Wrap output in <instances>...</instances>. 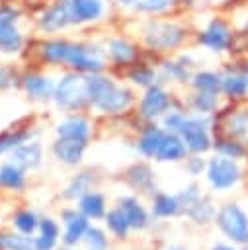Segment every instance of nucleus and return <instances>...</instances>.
<instances>
[{"instance_id": "1", "label": "nucleus", "mask_w": 248, "mask_h": 250, "mask_svg": "<svg viewBox=\"0 0 248 250\" xmlns=\"http://www.w3.org/2000/svg\"><path fill=\"white\" fill-rule=\"evenodd\" d=\"M88 100L96 111L103 115H119L133 105L135 94L127 86L117 84L113 78L94 72L88 74Z\"/></svg>"}, {"instance_id": "2", "label": "nucleus", "mask_w": 248, "mask_h": 250, "mask_svg": "<svg viewBox=\"0 0 248 250\" xmlns=\"http://www.w3.org/2000/svg\"><path fill=\"white\" fill-rule=\"evenodd\" d=\"M187 37L186 25L174 20L164 18H150L143 23L141 39L145 47L152 53H170L178 49Z\"/></svg>"}, {"instance_id": "3", "label": "nucleus", "mask_w": 248, "mask_h": 250, "mask_svg": "<svg viewBox=\"0 0 248 250\" xmlns=\"http://www.w3.org/2000/svg\"><path fill=\"white\" fill-rule=\"evenodd\" d=\"M53 100L59 109L64 111H80L86 105H90L88 100V74L70 70L61 76V80L55 86Z\"/></svg>"}, {"instance_id": "4", "label": "nucleus", "mask_w": 248, "mask_h": 250, "mask_svg": "<svg viewBox=\"0 0 248 250\" xmlns=\"http://www.w3.org/2000/svg\"><path fill=\"white\" fill-rule=\"evenodd\" d=\"M105 62H107V55L103 47L96 43H84V41L70 43V51L66 59V66H70V70L94 74V72H102L107 66Z\"/></svg>"}, {"instance_id": "5", "label": "nucleus", "mask_w": 248, "mask_h": 250, "mask_svg": "<svg viewBox=\"0 0 248 250\" xmlns=\"http://www.w3.org/2000/svg\"><path fill=\"white\" fill-rule=\"evenodd\" d=\"M20 10L14 4H0V53L16 55L23 49L25 37L18 25Z\"/></svg>"}, {"instance_id": "6", "label": "nucleus", "mask_w": 248, "mask_h": 250, "mask_svg": "<svg viewBox=\"0 0 248 250\" xmlns=\"http://www.w3.org/2000/svg\"><path fill=\"white\" fill-rule=\"evenodd\" d=\"M217 225L232 242L248 244V217L238 205H223L217 213Z\"/></svg>"}, {"instance_id": "7", "label": "nucleus", "mask_w": 248, "mask_h": 250, "mask_svg": "<svg viewBox=\"0 0 248 250\" xmlns=\"http://www.w3.org/2000/svg\"><path fill=\"white\" fill-rule=\"evenodd\" d=\"M70 25L98 23L105 18L107 4L105 0H61Z\"/></svg>"}, {"instance_id": "8", "label": "nucleus", "mask_w": 248, "mask_h": 250, "mask_svg": "<svg viewBox=\"0 0 248 250\" xmlns=\"http://www.w3.org/2000/svg\"><path fill=\"white\" fill-rule=\"evenodd\" d=\"M209 121L197 113V115H186L184 125L180 129V137L184 139L187 150L199 154L211 148V137H209Z\"/></svg>"}, {"instance_id": "9", "label": "nucleus", "mask_w": 248, "mask_h": 250, "mask_svg": "<svg viewBox=\"0 0 248 250\" xmlns=\"http://www.w3.org/2000/svg\"><path fill=\"white\" fill-rule=\"evenodd\" d=\"M172 96L166 92L164 86H160L158 82L145 88V94L139 102V115L146 121H154L158 117H162L166 111L172 109Z\"/></svg>"}, {"instance_id": "10", "label": "nucleus", "mask_w": 248, "mask_h": 250, "mask_svg": "<svg viewBox=\"0 0 248 250\" xmlns=\"http://www.w3.org/2000/svg\"><path fill=\"white\" fill-rule=\"evenodd\" d=\"M207 180L215 189H228L238 184L240 168L236 166L234 158L215 156L207 164Z\"/></svg>"}, {"instance_id": "11", "label": "nucleus", "mask_w": 248, "mask_h": 250, "mask_svg": "<svg viewBox=\"0 0 248 250\" xmlns=\"http://www.w3.org/2000/svg\"><path fill=\"white\" fill-rule=\"evenodd\" d=\"M197 43L209 51H225L232 43V31L227 21L213 18L207 23V27L197 35Z\"/></svg>"}, {"instance_id": "12", "label": "nucleus", "mask_w": 248, "mask_h": 250, "mask_svg": "<svg viewBox=\"0 0 248 250\" xmlns=\"http://www.w3.org/2000/svg\"><path fill=\"white\" fill-rule=\"evenodd\" d=\"M35 23H37L39 31H43V33H59V31L70 27L66 10H64V6H62L61 0H55L49 6H45L37 14Z\"/></svg>"}, {"instance_id": "13", "label": "nucleus", "mask_w": 248, "mask_h": 250, "mask_svg": "<svg viewBox=\"0 0 248 250\" xmlns=\"http://www.w3.org/2000/svg\"><path fill=\"white\" fill-rule=\"evenodd\" d=\"M20 84L23 88V92L31 98V100H37V102H47L53 98L55 94V82L51 76L47 74H41V72H25L21 78H20Z\"/></svg>"}, {"instance_id": "14", "label": "nucleus", "mask_w": 248, "mask_h": 250, "mask_svg": "<svg viewBox=\"0 0 248 250\" xmlns=\"http://www.w3.org/2000/svg\"><path fill=\"white\" fill-rule=\"evenodd\" d=\"M103 49H105V55L109 57V61H113L115 64H121V66H131L139 59L137 45L133 41H129L127 37H123V35L109 37L105 41Z\"/></svg>"}, {"instance_id": "15", "label": "nucleus", "mask_w": 248, "mask_h": 250, "mask_svg": "<svg viewBox=\"0 0 248 250\" xmlns=\"http://www.w3.org/2000/svg\"><path fill=\"white\" fill-rule=\"evenodd\" d=\"M70 43L68 39L62 37H51V39H43L37 45V53L39 59L51 66H66V59H68V51H70Z\"/></svg>"}, {"instance_id": "16", "label": "nucleus", "mask_w": 248, "mask_h": 250, "mask_svg": "<svg viewBox=\"0 0 248 250\" xmlns=\"http://www.w3.org/2000/svg\"><path fill=\"white\" fill-rule=\"evenodd\" d=\"M55 133L57 137H62V139H74V141H82V143H88L90 135H92V123L88 121V117L84 115H66L64 119H61L55 127Z\"/></svg>"}, {"instance_id": "17", "label": "nucleus", "mask_w": 248, "mask_h": 250, "mask_svg": "<svg viewBox=\"0 0 248 250\" xmlns=\"http://www.w3.org/2000/svg\"><path fill=\"white\" fill-rule=\"evenodd\" d=\"M43 158V148L39 141H23L10 150V162L20 166L21 170L37 168Z\"/></svg>"}, {"instance_id": "18", "label": "nucleus", "mask_w": 248, "mask_h": 250, "mask_svg": "<svg viewBox=\"0 0 248 250\" xmlns=\"http://www.w3.org/2000/svg\"><path fill=\"white\" fill-rule=\"evenodd\" d=\"M84 150H86V143H82V141L57 137V141L53 143V152H55V156H57L62 164H66V166H76V164L82 160Z\"/></svg>"}, {"instance_id": "19", "label": "nucleus", "mask_w": 248, "mask_h": 250, "mask_svg": "<svg viewBox=\"0 0 248 250\" xmlns=\"http://www.w3.org/2000/svg\"><path fill=\"white\" fill-rule=\"evenodd\" d=\"M225 135L232 141L242 143L244 146L248 145V109H236L227 115L225 123Z\"/></svg>"}, {"instance_id": "20", "label": "nucleus", "mask_w": 248, "mask_h": 250, "mask_svg": "<svg viewBox=\"0 0 248 250\" xmlns=\"http://www.w3.org/2000/svg\"><path fill=\"white\" fill-rule=\"evenodd\" d=\"M62 219H64V225H66V232H64V244L66 246H72L76 244L88 230V217L82 215V213H76V211H62Z\"/></svg>"}, {"instance_id": "21", "label": "nucleus", "mask_w": 248, "mask_h": 250, "mask_svg": "<svg viewBox=\"0 0 248 250\" xmlns=\"http://www.w3.org/2000/svg\"><path fill=\"white\" fill-rule=\"evenodd\" d=\"M186 152H187V146H186L184 139L178 133L166 131V135H164V139L160 143V148H158L154 158H158V160H172L174 162V160L186 158Z\"/></svg>"}, {"instance_id": "22", "label": "nucleus", "mask_w": 248, "mask_h": 250, "mask_svg": "<svg viewBox=\"0 0 248 250\" xmlns=\"http://www.w3.org/2000/svg\"><path fill=\"white\" fill-rule=\"evenodd\" d=\"M164 135H166V129L156 127V125H148L146 129H143V133L139 137V143H137V148L145 156H156Z\"/></svg>"}, {"instance_id": "23", "label": "nucleus", "mask_w": 248, "mask_h": 250, "mask_svg": "<svg viewBox=\"0 0 248 250\" xmlns=\"http://www.w3.org/2000/svg\"><path fill=\"white\" fill-rule=\"evenodd\" d=\"M119 209L125 213L131 229H145L148 225V215H146L145 207L135 197H121L119 199Z\"/></svg>"}, {"instance_id": "24", "label": "nucleus", "mask_w": 248, "mask_h": 250, "mask_svg": "<svg viewBox=\"0 0 248 250\" xmlns=\"http://www.w3.org/2000/svg\"><path fill=\"white\" fill-rule=\"evenodd\" d=\"M164 82H178V84H186L189 82L191 74H189V66L178 59V61H162L160 62V76Z\"/></svg>"}, {"instance_id": "25", "label": "nucleus", "mask_w": 248, "mask_h": 250, "mask_svg": "<svg viewBox=\"0 0 248 250\" xmlns=\"http://www.w3.org/2000/svg\"><path fill=\"white\" fill-rule=\"evenodd\" d=\"M221 92L228 98H242L248 94V76L244 72H227L221 76Z\"/></svg>"}, {"instance_id": "26", "label": "nucleus", "mask_w": 248, "mask_h": 250, "mask_svg": "<svg viewBox=\"0 0 248 250\" xmlns=\"http://www.w3.org/2000/svg\"><path fill=\"white\" fill-rule=\"evenodd\" d=\"M78 209L82 215H86L88 219H100L105 215V199L102 193L98 191H86L82 197H80V203H78Z\"/></svg>"}, {"instance_id": "27", "label": "nucleus", "mask_w": 248, "mask_h": 250, "mask_svg": "<svg viewBox=\"0 0 248 250\" xmlns=\"http://www.w3.org/2000/svg\"><path fill=\"white\" fill-rule=\"evenodd\" d=\"M127 78L135 84V86H141V88H148L152 84L158 82V72L154 70V66L146 64V62H133L129 72H127Z\"/></svg>"}, {"instance_id": "28", "label": "nucleus", "mask_w": 248, "mask_h": 250, "mask_svg": "<svg viewBox=\"0 0 248 250\" xmlns=\"http://www.w3.org/2000/svg\"><path fill=\"white\" fill-rule=\"evenodd\" d=\"M189 84L195 92H211V94H219L221 92V74L213 72V70H199L195 74H191Z\"/></svg>"}, {"instance_id": "29", "label": "nucleus", "mask_w": 248, "mask_h": 250, "mask_svg": "<svg viewBox=\"0 0 248 250\" xmlns=\"http://www.w3.org/2000/svg\"><path fill=\"white\" fill-rule=\"evenodd\" d=\"M59 236V225L53 219L39 221V236L35 238L37 250H53Z\"/></svg>"}, {"instance_id": "30", "label": "nucleus", "mask_w": 248, "mask_h": 250, "mask_svg": "<svg viewBox=\"0 0 248 250\" xmlns=\"http://www.w3.org/2000/svg\"><path fill=\"white\" fill-rule=\"evenodd\" d=\"M180 207H182L180 199L168 193H158L152 201V213L156 217H174L180 213Z\"/></svg>"}, {"instance_id": "31", "label": "nucleus", "mask_w": 248, "mask_h": 250, "mask_svg": "<svg viewBox=\"0 0 248 250\" xmlns=\"http://www.w3.org/2000/svg\"><path fill=\"white\" fill-rule=\"evenodd\" d=\"M186 213H187V217L193 219L195 223L205 225V223H209V221L215 217V207L211 205L209 199L199 197V199H195L191 205L186 207Z\"/></svg>"}, {"instance_id": "32", "label": "nucleus", "mask_w": 248, "mask_h": 250, "mask_svg": "<svg viewBox=\"0 0 248 250\" xmlns=\"http://www.w3.org/2000/svg\"><path fill=\"white\" fill-rule=\"evenodd\" d=\"M178 4L180 0H141L133 10L143 16H160V14L170 12Z\"/></svg>"}, {"instance_id": "33", "label": "nucleus", "mask_w": 248, "mask_h": 250, "mask_svg": "<svg viewBox=\"0 0 248 250\" xmlns=\"http://www.w3.org/2000/svg\"><path fill=\"white\" fill-rule=\"evenodd\" d=\"M127 178L133 188H139L143 191L152 188V170L146 164H135L127 170Z\"/></svg>"}, {"instance_id": "34", "label": "nucleus", "mask_w": 248, "mask_h": 250, "mask_svg": "<svg viewBox=\"0 0 248 250\" xmlns=\"http://www.w3.org/2000/svg\"><path fill=\"white\" fill-rule=\"evenodd\" d=\"M219 94H211V92H195L189 100V105L195 113H201V115H209L217 109V100Z\"/></svg>"}, {"instance_id": "35", "label": "nucleus", "mask_w": 248, "mask_h": 250, "mask_svg": "<svg viewBox=\"0 0 248 250\" xmlns=\"http://www.w3.org/2000/svg\"><path fill=\"white\" fill-rule=\"evenodd\" d=\"M0 184L10 188V189H21L23 184H25V176H23V170L16 164H4L0 168Z\"/></svg>"}, {"instance_id": "36", "label": "nucleus", "mask_w": 248, "mask_h": 250, "mask_svg": "<svg viewBox=\"0 0 248 250\" xmlns=\"http://www.w3.org/2000/svg\"><path fill=\"white\" fill-rule=\"evenodd\" d=\"M0 250H37L35 238L0 232Z\"/></svg>"}, {"instance_id": "37", "label": "nucleus", "mask_w": 248, "mask_h": 250, "mask_svg": "<svg viewBox=\"0 0 248 250\" xmlns=\"http://www.w3.org/2000/svg\"><path fill=\"white\" fill-rule=\"evenodd\" d=\"M94 186V176L90 172H80L72 178V182L68 184L64 195L70 197V199H76V197H82L86 191H90Z\"/></svg>"}, {"instance_id": "38", "label": "nucleus", "mask_w": 248, "mask_h": 250, "mask_svg": "<svg viewBox=\"0 0 248 250\" xmlns=\"http://www.w3.org/2000/svg\"><path fill=\"white\" fill-rule=\"evenodd\" d=\"M105 223H107L109 230H111L115 236H119V238L127 236V230L131 229V225H129L125 213H123L119 207H117V209H111V211L105 215Z\"/></svg>"}, {"instance_id": "39", "label": "nucleus", "mask_w": 248, "mask_h": 250, "mask_svg": "<svg viewBox=\"0 0 248 250\" xmlns=\"http://www.w3.org/2000/svg\"><path fill=\"white\" fill-rule=\"evenodd\" d=\"M31 137V131H6V133H0V156L4 152H10L14 146H18L20 143L23 141H29Z\"/></svg>"}, {"instance_id": "40", "label": "nucleus", "mask_w": 248, "mask_h": 250, "mask_svg": "<svg viewBox=\"0 0 248 250\" xmlns=\"http://www.w3.org/2000/svg\"><path fill=\"white\" fill-rule=\"evenodd\" d=\"M215 148L221 152V156H227V158H242L246 154V146L238 141H232V139H219L215 143Z\"/></svg>"}, {"instance_id": "41", "label": "nucleus", "mask_w": 248, "mask_h": 250, "mask_svg": "<svg viewBox=\"0 0 248 250\" xmlns=\"http://www.w3.org/2000/svg\"><path fill=\"white\" fill-rule=\"evenodd\" d=\"M14 225H16V229H18L21 234H33V230L39 229V221H37L35 213L29 211V209L20 211V213L14 217Z\"/></svg>"}, {"instance_id": "42", "label": "nucleus", "mask_w": 248, "mask_h": 250, "mask_svg": "<svg viewBox=\"0 0 248 250\" xmlns=\"http://www.w3.org/2000/svg\"><path fill=\"white\" fill-rule=\"evenodd\" d=\"M84 238H86L88 250H107V238H105V234H103L102 229H98V227H88Z\"/></svg>"}, {"instance_id": "43", "label": "nucleus", "mask_w": 248, "mask_h": 250, "mask_svg": "<svg viewBox=\"0 0 248 250\" xmlns=\"http://www.w3.org/2000/svg\"><path fill=\"white\" fill-rule=\"evenodd\" d=\"M21 76H18L16 68L10 64H0V90L12 88L16 84V80H20Z\"/></svg>"}, {"instance_id": "44", "label": "nucleus", "mask_w": 248, "mask_h": 250, "mask_svg": "<svg viewBox=\"0 0 248 250\" xmlns=\"http://www.w3.org/2000/svg\"><path fill=\"white\" fill-rule=\"evenodd\" d=\"M201 195H199V189H197V186H189V188H186L180 195H178V199H180V203L182 205H191L195 199H199Z\"/></svg>"}, {"instance_id": "45", "label": "nucleus", "mask_w": 248, "mask_h": 250, "mask_svg": "<svg viewBox=\"0 0 248 250\" xmlns=\"http://www.w3.org/2000/svg\"><path fill=\"white\" fill-rule=\"evenodd\" d=\"M203 168H205V162H203L199 156H191V158H187V170H189V174L197 176V174L203 172Z\"/></svg>"}, {"instance_id": "46", "label": "nucleus", "mask_w": 248, "mask_h": 250, "mask_svg": "<svg viewBox=\"0 0 248 250\" xmlns=\"http://www.w3.org/2000/svg\"><path fill=\"white\" fill-rule=\"evenodd\" d=\"M117 2V6H121V8H135L141 0H115Z\"/></svg>"}, {"instance_id": "47", "label": "nucleus", "mask_w": 248, "mask_h": 250, "mask_svg": "<svg viewBox=\"0 0 248 250\" xmlns=\"http://www.w3.org/2000/svg\"><path fill=\"white\" fill-rule=\"evenodd\" d=\"M213 250H236V248H232V246H228V244H215Z\"/></svg>"}, {"instance_id": "48", "label": "nucleus", "mask_w": 248, "mask_h": 250, "mask_svg": "<svg viewBox=\"0 0 248 250\" xmlns=\"http://www.w3.org/2000/svg\"><path fill=\"white\" fill-rule=\"evenodd\" d=\"M244 74H246V76H248V64H246V68H244Z\"/></svg>"}, {"instance_id": "49", "label": "nucleus", "mask_w": 248, "mask_h": 250, "mask_svg": "<svg viewBox=\"0 0 248 250\" xmlns=\"http://www.w3.org/2000/svg\"><path fill=\"white\" fill-rule=\"evenodd\" d=\"M62 250H68V248H62Z\"/></svg>"}, {"instance_id": "50", "label": "nucleus", "mask_w": 248, "mask_h": 250, "mask_svg": "<svg viewBox=\"0 0 248 250\" xmlns=\"http://www.w3.org/2000/svg\"><path fill=\"white\" fill-rule=\"evenodd\" d=\"M246 250H248V248H246Z\"/></svg>"}]
</instances>
